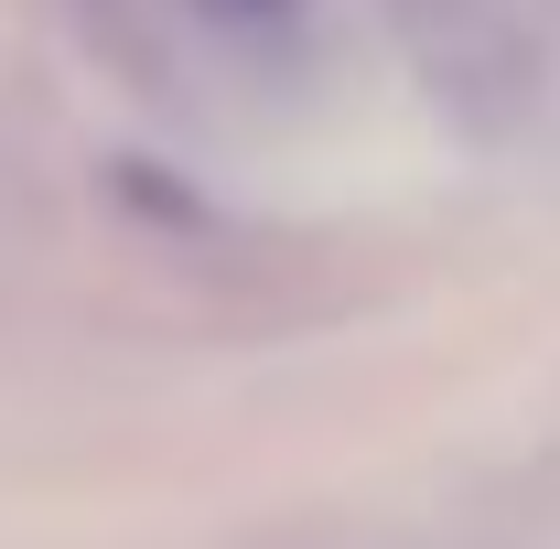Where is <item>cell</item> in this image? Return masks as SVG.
I'll return each mask as SVG.
<instances>
[{
	"mask_svg": "<svg viewBox=\"0 0 560 549\" xmlns=\"http://www.w3.org/2000/svg\"><path fill=\"white\" fill-rule=\"evenodd\" d=\"M226 11H237V22H259V11H280V0H226Z\"/></svg>",
	"mask_w": 560,
	"mask_h": 549,
	"instance_id": "6da1fadb",
	"label": "cell"
}]
</instances>
